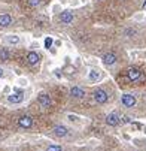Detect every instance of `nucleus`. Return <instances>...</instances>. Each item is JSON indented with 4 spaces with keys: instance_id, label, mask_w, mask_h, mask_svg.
Here are the masks:
<instances>
[{
    "instance_id": "nucleus-1",
    "label": "nucleus",
    "mask_w": 146,
    "mask_h": 151,
    "mask_svg": "<svg viewBox=\"0 0 146 151\" xmlns=\"http://www.w3.org/2000/svg\"><path fill=\"white\" fill-rule=\"evenodd\" d=\"M108 99H109V96H108V93H106L104 90L97 88L94 91V100L97 103H106V102H108Z\"/></svg>"
},
{
    "instance_id": "nucleus-2",
    "label": "nucleus",
    "mask_w": 146,
    "mask_h": 151,
    "mask_svg": "<svg viewBox=\"0 0 146 151\" xmlns=\"http://www.w3.org/2000/svg\"><path fill=\"white\" fill-rule=\"evenodd\" d=\"M8 100H9L11 103H21V102L24 100V93H23V91H19V90H17V91H14L12 94L8 96Z\"/></svg>"
},
{
    "instance_id": "nucleus-3",
    "label": "nucleus",
    "mask_w": 146,
    "mask_h": 151,
    "mask_svg": "<svg viewBox=\"0 0 146 151\" xmlns=\"http://www.w3.org/2000/svg\"><path fill=\"white\" fill-rule=\"evenodd\" d=\"M122 105L124 106H127V108H133L136 105V97L133 96V94H124L122 96V99H121Z\"/></svg>"
},
{
    "instance_id": "nucleus-4",
    "label": "nucleus",
    "mask_w": 146,
    "mask_h": 151,
    "mask_svg": "<svg viewBox=\"0 0 146 151\" xmlns=\"http://www.w3.org/2000/svg\"><path fill=\"white\" fill-rule=\"evenodd\" d=\"M127 75H128L130 81H137V80H140V78H142V72L139 69H136V67H130L127 70Z\"/></svg>"
},
{
    "instance_id": "nucleus-5",
    "label": "nucleus",
    "mask_w": 146,
    "mask_h": 151,
    "mask_svg": "<svg viewBox=\"0 0 146 151\" xmlns=\"http://www.w3.org/2000/svg\"><path fill=\"white\" fill-rule=\"evenodd\" d=\"M119 115L118 114H115V112H112V114H109L108 117H106V123L109 124V126H118L119 124Z\"/></svg>"
},
{
    "instance_id": "nucleus-6",
    "label": "nucleus",
    "mask_w": 146,
    "mask_h": 151,
    "mask_svg": "<svg viewBox=\"0 0 146 151\" xmlns=\"http://www.w3.org/2000/svg\"><path fill=\"white\" fill-rule=\"evenodd\" d=\"M37 100H39V105H40L42 108H49V106H51V103H52L51 97H49L48 94H40Z\"/></svg>"
},
{
    "instance_id": "nucleus-7",
    "label": "nucleus",
    "mask_w": 146,
    "mask_h": 151,
    "mask_svg": "<svg viewBox=\"0 0 146 151\" xmlns=\"http://www.w3.org/2000/svg\"><path fill=\"white\" fill-rule=\"evenodd\" d=\"M18 124H19L21 127L29 129V127H31V124H33V118L29 117V115H24V117H21V118L18 120Z\"/></svg>"
},
{
    "instance_id": "nucleus-8",
    "label": "nucleus",
    "mask_w": 146,
    "mask_h": 151,
    "mask_svg": "<svg viewBox=\"0 0 146 151\" xmlns=\"http://www.w3.org/2000/svg\"><path fill=\"white\" fill-rule=\"evenodd\" d=\"M103 63L108 64V66H110V64H115V63H116V55L112 54V52L104 54V55H103Z\"/></svg>"
},
{
    "instance_id": "nucleus-9",
    "label": "nucleus",
    "mask_w": 146,
    "mask_h": 151,
    "mask_svg": "<svg viewBox=\"0 0 146 151\" xmlns=\"http://www.w3.org/2000/svg\"><path fill=\"white\" fill-rule=\"evenodd\" d=\"M12 24V18L8 14H2L0 15V27H9Z\"/></svg>"
},
{
    "instance_id": "nucleus-10",
    "label": "nucleus",
    "mask_w": 146,
    "mask_h": 151,
    "mask_svg": "<svg viewBox=\"0 0 146 151\" xmlns=\"http://www.w3.org/2000/svg\"><path fill=\"white\" fill-rule=\"evenodd\" d=\"M60 19H61V23H64V24H70L73 21V14L70 11H64L63 14L60 15Z\"/></svg>"
},
{
    "instance_id": "nucleus-11",
    "label": "nucleus",
    "mask_w": 146,
    "mask_h": 151,
    "mask_svg": "<svg viewBox=\"0 0 146 151\" xmlns=\"http://www.w3.org/2000/svg\"><path fill=\"white\" fill-rule=\"evenodd\" d=\"M54 133L58 138H64V136H67L69 130H67V127H64V126H55L54 127Z\"/></svg>"
},
{
    "instance_id": "nucleus-12",
    "label": "nucleus",
    "mask_w": 146,
    "mask_h": 151,
    "mask_svg": "<svg viewBox=\"0 0 146 151\" xmlns=\"http://www.w3.org/2000/svg\"><path fill=\"white\" fill-rule=\"evenodd\" d=\"M27 61H29V64H31V66L37 64V61H39V55H37V52L30 51L29 54H27Z\"/></svg>"
},
{
    "instance_id": "nucleus-13",
    "label": "nucleus",
    "mask_w": 146,
    "mask_h": 151,
    "mask_svg": "<svg viewBox=\"0 0 146 151\" xmlns=\"http://www.w3.org/2000/svg\"><path fill=\"white\" fill-rule=\"evenodd\" d=\"M70 94H72L73 97H76V99H82V97L85 96V91H84L82 88H79V87H73V88L70 90Z\"/></svg>"
},
{
    "instance_id": "nucleus-14",
    "label": "nucleus",
    "mask_w": 146,
    "mask_h": 151,
    "mask_svg": "<svg viewBox=\"0 0 146 151\" xmlns=\"http://www.w3.org/2000/svg\"><path fill=\"white\" fill-rule=\"evenodd\" d=\"M6 42H8L9 45H17L19 42V37L17 35H8L6 36Z\"/></svg>"
},
{
    "instance_id": "nucleus-15",
    "label": "nucleus",
    "mask_w": 146,
    "mask_h": 151,
    "mask_svg": "<svg viewBox=\"0 0 146 151\" xmlns=\"http://www.w3.org/2000/svg\"><path fill=\"white\" fill-rule=\"evenodd\" d=\"M88 80L90 81H97V80H100V72L96 70V69H92L90 72V75H88Z\"/></svg>"
},
{
    "instance_id": "nucleus-16",
    "label": "nucleus",
    "mask_w": 146,
    "mask_h": 151,
    "mask_svg": "<svg viewBox=\"0 0 146 151\" xmlns=\"http://www.w3.org/2000/svg\"><path fill=\"white\" fill-rule=\"evenodd\" d=\"M0 60H3V61L9 60V52H8V49L0 48Z\"/></svg>"
},
{
    "instance_id": "nucleus-17",
    "label": "nucleus",
    "mask_w": 146,
    "mask_h": 151,
    "mask_svg": "<svg viewBox=\"0 0 146 151\" xmlns=\"http://www.w3.org/2000/svg\"><path fill=\"white\" fill-rule=\"evenodd\" d=\"M124 35H125V36H128V37H133V36H136V35H137V30H136V29H125Z\"/></svg>"
},
{
    "instance_id": "nucleus-18",
    "label": "nucleus",
    "mask_w": 146,
    "mask_h": 151,
    "mask_svg": "<svg viewBox=\"0 0 146 151\" xmlns=\"http://www.w3.org/2000/svg\"><path fill=\"white\" fill-rule=\"evenodd\" d=\"M52 42H54V41H52V37H46V39H45V48L49 49V48L52 47Z\"/></svg>"
},
{
    "instance_id": "nucleus-19",
    "label": "nucleus",
    "mask_w": 146,
    "mask_h": 151,
    "mask_svg": "<svg viewBox=\"0 0 146 151\" xmlns=\"http://www.w3.org/2000/svg\"><path fill=\"white\" fill-rule=\"evenodd\" d=\"M46 151H63V150H61V147H58V145H51V147L46 148Z\"/></svg>"
},
{
    "instance_id": "nucleus-20",
    "label": "nucleus",
    "mask_w": 146,
    "mask_h": 151,
    "mask_svg": "<svg viewBox=\"0 0 146 151\" xmlns=\"http://www.w3.org/2000/svg\"><path fill=\"white\" fill-rule=\"evenodd\" d=\"M29 5L33 6V8H36V6L40 5V0H29Z\"/></svg>"
},
{
    "instance_id": "nucleus-21",
    "label": "nucleus",
    "mask_w": 146,
    "mask_h": 151,
    "mask_svg": "<svg viewBox=\"0 0 146 151\" xmlns=\"http://www.w3.org/2000/svg\"><path fill=\"white\" fill-rule=\"evenodd\" d=\"M131 120H130V118L128 117H122V123H130Z\"/></svg>"
},
{
    "instance_id": "nucleus-22",
    "label": "nucleus",
    "mask_w": 146,
    "mask_h": 151,
    "mask_svg": "<svg viewBox=\"0 0 146 151\" xmlns=\"http://www.w3.org/2000/svg\"><path fill=\"white\" fill-rule=\"evenodd\" d=\"M19 84H21V85H25V84H27V81H24V80H21V81H19Z\"/></svg>"
},
{
    "instance_id": "nucleus-23",
    "label": "nucleus",
    "mask_w": 146,
    "mask_h": 151,
    "mask_svg": "<svg viewBox=\"0 0 146 151\" xmlns=\"http://www.w3.org/2000/svg\"><path fill=\"white\" fill-rule=\"evenodd\" d=\"M0 78H3V69L0 67Z\"/></svg>"
},
{
    "instance_id": "nucleus-24",
    "label": "nucleus",
    "mask_w": 146,
    "mask_h": 151,
    "mask_svg": "<svg viewBox=\"0 0 146 151\" xmlns=\"http://www.w3.org/2000/svg\"><path fill=\"white\" fill-rule=\"evenodd\" d=\"M143 9H146V2L143 3Z\"/></svg>"
}]
</instances>
